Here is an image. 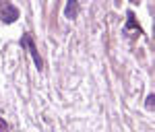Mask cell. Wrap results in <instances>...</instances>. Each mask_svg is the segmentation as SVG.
<instances>
[{
	"label": "cell",
	"mask_w": 155,
	"mask_h": 132,
	"mask_svg": "<svg viewBox=\"0 0 155 132\" xmlns=\"http://www.w3.org/2000/svg\"><path fill=\"white\" fill-rule=\"evenodd\" d=\"M153 101H155V97H153V95L147 97V103H145V105H147V109H153Z\"/></svg>",
	"instance_id": "5b68a950"
},
{
	"label": "cell",
	"mask_w": 155,
	"mask_h": 132,
	"mask_svg": "<svg viewBox=\"0 0 155 132\" xmlns=\"http://www.w3.org/2000/svg\"><path fill=\"white\" fill-rule=\"evenodd\" d=\"M77 12H79L77 0H68V2H66V8H64V17H66V19H77Z\"/></svg>",
	"instance_id": "3957f363"
},
{
	"label": "cell",
	"mask_w": 155,
	"mask_h": 132,
	"mask_svg": "<svg viewBox=\"0 0 155 132\" xmlns=\"http://www.w3.org/2000/svg\"><path fill=\"white\" fill-rule=\"evenodd\" d=\"M21 46L27 48V52L31 54V58H33V62H35L37 70H44V60H41V56H39V52H37V48H35V43H33V37L29 35V33L23 35L21 37Z\"/></svg>",
	"instance_id": "6da1fadb"
},
{
	"label": "cell",
	"mask_w": 155,
	"mask_h": 132,
	"mask_svg": "<svg viewBox=\"0 0 155 132\" xmlns=\"http://www.w3.org/2000/svg\"><path fill=\"white\" fill-rule=\"evenodd\" d=\"M0 132H8V124L2 120V118H0Z\"/></svg>",
	"instance_id": "8992f818"
},
{
	"label": "cell",
	"mask_w": 155,
	"mask_h": 132,
	"mask_svg": "<svg viewBox=\"0 0 155 132\" xmlns=\"http://www.w3.org/2000/svg\"><path fill=\"white\" fill-rule=\"evenodd\" d=\"M130 31H134V33H141V27L137 25V19H134V12H128V25H126L124 33H126V35H130Z\"/></svg>",
	"instance_id": "277c9868"
},
{
	"label": "cell",
	"mask_w": 155,
	"mask_h": 132,
	"mask_svg": "<svg viewBox=\"0 0 155 132\" xmlns=\"http://www.w3.org/2000/svg\"><path fill=\"white\" fill-rule=\"evenodd\" d=\"M0 19L4 23H15L19 19V8L11 2H0Z\"/></svg>",
	"instance_id": "7a4b0ae2"
}]
</instances>
